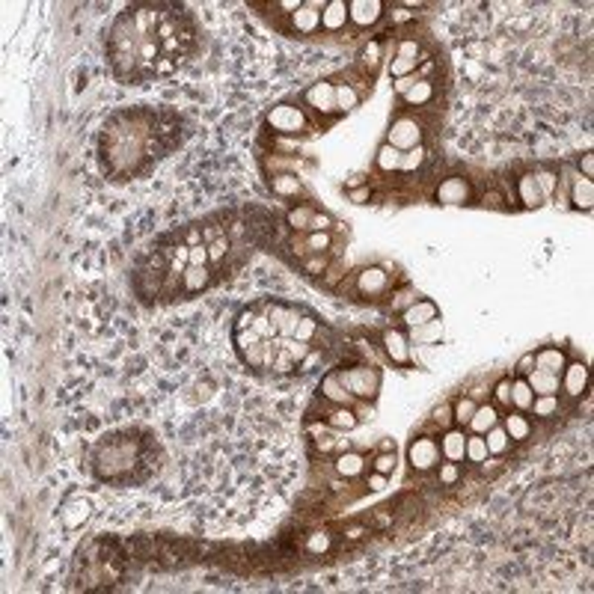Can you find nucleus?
Returning a JSON list of instances; mask_svg holds the SVG:
<instances>
[{
  "label": "nucleus",
  "mask_w": 594,
  "mask_h": 594,
  "mask_svg": "<svg viewBox=\"0 0 594 594\" xmlns=\"http://www.w3.org/2000/svg\"><path fill=\"white\" fill-rule=\"evenodd\" d=\"M369 488L372 491H384L386 488V476H384V472H374V476L369 479Z\"/></svg>",
  "instance_id": "4d7b16f0"
},
{
  "label": "nucleus",
  "mask_w": 594,
  "mask_h": 594,
  "mask_svg": "<svg viewBox=\"0 0 594 594\" xmlns=\"http://www.w3.org/2000/svg\"><path fill=\"white\" fill-rule=\"evenodd\" d=\"M345 21H348V4L345 0H330V4H324V9H321V27L324 30L336 33L345 27Z\"/></svg>",
  "instance_id": "6ab92c4d"
},
{
  "label": "nucleus",
  "mask_w": 594,
  "mask_h": 594,
  "mask_svg": "<svg viewBox=\"0 0 594 594\" xmlns=\"http://www.w3.org/2000/svg\"><path fill=\"white\" fill-rule=\"evenodd\" d=\"M472 434H488V431L493 425H499V410L493 407V404H484V407H476V413H472V419L467 422Z\"/></svg>",
  "instance_id": "393cba45"
},
{
  "label": "nucleus",
  "mask_w": 594,
  "mask_h": 594,
  "mask_svg": "<svg viewBox=\"0 0 594 594\" xmlns=\"http://www.w3.org/2000/svg\"><path fill=\"white\" fill-rule=\"evenodd\" d=\"M416 65H419V42H413V39H404L398 45V53L396 60L389 63V75L396 80L398 77H410L416 72Z\"/></svg>",
  "instance_id": "1a4fd4ad"
},
{
  "label": "nucleus",
  "mask_w": 594,
  "mask_h": 594,
  "mask_svg": "<svg viewBox=\"0 0 594 594\" xmlns=\"http://www.w3.org/2000/svg\"><path fill=\"white\" fill-rule=\"evenodd\" d=\"M362 469H366V457L357 452H345L336 457V472H339L342 479H357V476H362Z\"/></svg>",
  "instance_id": "bb28decb"
},
{
  "label": "nucleus",
  "mask_w": 594,
  "mask_h": 594,
  "mask_svg": "<svg viewBox=\"0 0 594 594\" xmlns=\"http://www.w3.org/2000/svg\"><path fill=\"white\" fill-rule=\"evenodd\" d=\"M532 366H535V354H526V357L517 362V374H523V377H526V374L532 372Z\"/></svg>",
  "instance_id": "603ef678"
},
{
  "label": "nucleus",
  "mask_w": 594,
  "mask_h": 594,
  "mask_svg": "<svg viewBox=\"0 0 594 594\" xmlns=\"http://www.w3.org/2000/svg\"><path fill=\"white\" fill-rule=\"evenodd\" d=\"M413 84H416V80H410V77H398L396 80V92H398V96H404V92H407Z\"/></svg>",
  "instance_id": "bf43d9fd"
},
{
  "label": "nucleus",
  "mask_w": 594,
  "mask_h": 594,
  "mask_svg": "<svg viewBox=\"0 0 594 594\" xmlns=\"http://www.w3.org/2000/svg\"><path fill=\"white\" fill-rule=\"evenodd\" d=\"M481 437H484V446H488V455H505L511 449V437L505 434L503 425H493L488 434H481Z\"/></svg>",
  "instance_id": "7c9ffc66"
},
{
  "label": "nucleus",
  "mask_w": 594,
  "mask_h": 594,
  "mask_svg": "<svg viewBox=\"0 0 594 594\" xmlns=\"http://www.w3.org/2000/svg\"><path fill=\"white\" fill-rule=\"evenodd\" d=\"M503 428H505V434L511 437V443H520V440H526L532 434V425H529V419H526L523 413H508Z\"/></svg>",
  "instance_id": "cd10ccee"
},
{
  "label": "nucleus",
  "mask_w": 594,
  "mask_h": 594,
  "mask_svg": "<svg viewBox=\"0 0 594 594\" xmlns=\"http://www.w3.org/2000/svg\"><path fill=\"white\" fill-rule=\"evenodd\" d=\"M434 419H437L440 425H449V422H452V407H437V410H434Z\"/></svg>",
  "instance_id": "6e6d98bb"
},
{
  "label": "nucleus",
  "mask_w": 594,
  "mask_h": 594,
  "mask_svg": "<svg viewBox=\"0 0 594 594\" xmlns=\"http://www.w3.org/2000/svg\"><path fill=\"white\" fill-rule=\"evenodd\" d=\"M484 206H493V208H499V194H496V191L484 194Z\"/></svg>",
  "instance_id": "e2e57ef3"
},
{
  "label": "nucleus",
  "mask_w": 594,
  "mask_h": 594,
  "mask_svg": "<svg viewBox=\"0 0 594 594\" xmlns=\"http://www.w3.org/2000/svg\"><path fill=\"white\" fill-rule=\"evenodd\" d=\"M457 479H461V469H457V464H455V461L440 464V481H443V484H455Z\"/></svg>",
  "instance_id": "de8ad7c7"
},
{
  "label": "nucleus",
  "mask_w": 594,
  "mask_h": 594,
  "mask_svg": "<svg viewBox=\"0 0 594 594\" xmlns=\"http://www.w3.org/2000/svg\"><path fill=\"white\" fill-rule=\"evenodd\" d=\"M381 15H384V4H377V0H350L348 4V21L357 27H372L381 21Z\"/></svg>",
  "instance_id": "f8f14e48"
},
{
  "label": "nucleus",
  "mask_w": 594,
  "mask_h": 594,
  "mask_svg": "<svg viewBox=\"0 0 594 594\" xmlns=\"http://www.w3.org/2000/svg\"><path fill=\"white\" fill-rule=\"evenodd\" d=\"M529 410H535V416H541V419H550V416L559 410V398L556 396H535Z\"/></svg>",
  "instance_id": "ea45409f"
},
{
  "label": "nucleus",
  "mask_w": 594,
  "mask_h": 594,
  "mask_svg": "<svg viewBox=\"0 0 594 594\" xmlns=\"http://www.w3.org/2000/svg\"><path fill=\"white\" fill-rule=\"evenodd\" d=\"M357 413L348 407V404H336V407H330L327 410V425L330 428H345V431H350V428H357Z\"/></svg>",
  "instance_id": "c85d7f7f"
},
{
  "label": "nucleus",
  "mask_w": 594,
  "mask_h": 594,
  "mask_svg": "<svg viewBox=\"0 0 594 594\" xmlns=\"http://www.w3.org/2000/svg\"><path fill=\"white\" fill-rule=\"evenodd\" d=\"M564 366H568V360H564V350L562 348H541L535 354V369H541V372L562 374Z\"/></svg>",
  "instance_id": "4be33fe9"
},
{
  "label": "nucleus",
  "mask_w": 594,
  "mask_h": 594,
  "mask_svg": "<svg viewBox=\"0 0 594 594\" xmlns=\"http://www.w3.org/2000/svg\"><path fill=\"white\" fill-rule=\"evenodd\" d=\"M369 196H372V191H369V187H360V191H354V194H350V199H354V202H360V206H362V202H366Z\"/></svg>",
  "instance_id": "052dcab7"
},
{
  "label": "nucleus",
  "mask_w": 594,
  "mask_h": 594,
  "mask_svg": "<svg viewBox=\"0 0 594 594\" xmlns=\"http://www.w3.org/2000/svg\"><path fill=\"white\" fill-rule=\"evenodd\" d=\"M579 170H583L586 179H591V175H594V158H591V155H583V158H579Z\"/></svg>",
  "instance_id": "864d4df0"
},
{
  "label": "nucleus",
  "mask_w": 594,
  "mask_h": 594,
  "mask_svg": "<svg viewBox=\"0 0 594 594\" xmlns=\"http://www.w3.org/2000/svg\"><path fill=\"white\" fill-rule=\"evenodd\" d=\"M312 217H315V211L309 208V206H297L294 211H289V226L294 229H303V232H309V226H312Z\"/></svg>",
  "instance_id": "e433bc0d"
},
{
  "label": "nucleus",
  "mask_w": 594,
  "mask_h": 594,
  "mask_svg": "<svg viewBox=\"0 0 594 594\" xmlns=\"http://www.w3.org/2000/svg\"><path fill=\"white\" fill-rule=\"evenodd\" d=\"M330 544H333V541H330L327 532H312V535L306 538V550L312 552V556H321V552H327Z\"/></svg>",
  "instance_id": "79ce46f5"
},
{
  "label": "nucleus",
  "mask_w": 594,
  "mask_h": 594,
  "mask_svg": "<svg viewBox=\"0 0 594 594\" xmlns=\"http://www.w3.org/2000/svg\"><path fill=\"white\" fill-rule=\"evenodd\" d=\"M137 464H140V443L131 437L104 440L96 449V469L101 479L119 481L122 476H131V469Z\"/></svg>",
  "instance_id": "7ed1b4c3"
},
{
  "label": "nucleus",
  "mask_w": 594,
  "mask_h": 594,
  "mask_svg": "<svg viewBox=\"0 0 594 594\" xmlns=\"http://www.w3.org/2000/svg\"><path fill=\"white\" fill-rule=\"evenodd\" d=\"M279 9H286V12H291V15H294V12L301 9V0H282Z\"/></svg>",
  "instance_id": "680f3d73"
},
{
  "label": "nucleus",
  "mask_w": 594,
  "mask_h": 594,
  "mask_svg": "<svg viewBox=\"0 0 594 594\" xmlns=\"http://www.w3.org/2000/svg\"><path fill=\"white\" fill-rule=\"evenodd\" d=\"M526 384L532 386V393L535 396H559V374H550V372H541V369H532L529 374H526Z\"/></svg>",
  "instance_id": "aec40b11"
},
{
  "label": "nucleus",
  "mask_w": 594,
  "mask_h": 594,
  "mask_svg": "<svg viewBox=\"0 0 594 594\" xmlns=\"http://www.w3.org/2000/svg\"><path fill=\"white\" fill-rule=\"evenodd\" d=\"M362 535H369L366 526H350V529H345V538H348V541H360Z\"/></svg>",
  "instance_id": "5fc2aeb1"
},
{
  "label": "nucleus",
  "mask_w": 594,
  "mask_h": 594,
  "mask_svg": "<svg viewBox=\"0 0 594 594\" xmlns=\"http://www.w3.org/2000/svg\"><path fill=\"white\" fill-rule=\"evenodd\" d=\"M422 164H425V148L416 146V148H410V152H401L398 170L401 172H416V170H422Z\"/></svg>",
  "instance_id": "4c0bfd02"
},
{
  "label": "nucleus",
  "mask_w": 594,
  "mask_h": 594,
  "mask_svg": "<svg viewBox=\"0 0 594 594\" xmlns=\"http://www.w3.org/2000/svg\"><path fill=\"white\" fill-rule=\"evenodd\" d=\"M464 457H467V461H472V464H481L484 457H488V446H484V437H481V434L467 437V452H464Z\"/></svg>",
  "instance_id": "58836bf2"
},
{
  "label": "nucleus",
  "mask_w": 594,
  "mask_h": 594,
  "mask_svg": "<svg viewBox=\"0 0 594 594\" xmlns=\"http://www.w3.org/2000/svg\"><path fill=\"white\" fill-rule=\"evenodd\" d=\"M493 398H496V404H503V407H511V381L508 377H503V381L496 384Z\"/></svg>",
  "instance_id": "49530a36"
},
{
  "label": "nucleus",
  "mask_w": 594,
  "mask_h": 594,
  "mask_svg": "<svg viewBox=\"0 0 594 594\" xmlns=\"http://www.w3.org/2000/svg\"><path fill=\"white\" fill-rule=\"evenodd\" d=\"M532 401H535L532 386L526 384V377H517V381L511 384V404H514L517 410H529V407H532Z\"/></svg>",
  "instance_id": "2f4dec72"
},
{
  "label": "nucleus",
  "mask_w": 594,
  "mask_h": 594,
  "mask_svg": "<svg viewBox=\"0 0 594 594\" xmlns=\"http://www.w3.org/2000/svg\"><path fill=\"white\" fill-rule=\"evenodd\" d=\"M374 164H377V170H384V172H396V170H398V164H401V152H398L396 146L384 143L381 148H377Z\"/></svg>",
  "instance_id": "473e14b6"
},
{
  "label": "nucleus",
  "mask_w": 594,
  "mask_h": 594,
  "mask_svg": "<svg viewBox=\"0 0 594 594\" xmlns=\"http://www.w3.org/2000/svg\"><path fill=\"white\" fill-rule=\"evenodd\" d=\"M464 452H467V437L464 431H446L443 440H440V455L446 461H464Z\"/></svg>",
  "instance_id": "412c9836"
},
{
  "label": "nucleus",
  "mask_w": 594,
  "mask_h": 594,
  "mask_svg": "<svg viewBox=\"0 0 594 594\" xmlns=\"http://www.w3.org/2000/svg\"><path fill=\"white\" fill-rule=\"evenodd\" d=\"M362 65H366L369 72H374L377 69V63H381V42H377V39H372V42L366 45V51H362Z\"/></svg>",
  "instance_id": "c03bdc74"
},
{
  "label": "nucleus",
  "mask_w": 594,
  "mask_h": 594,
  "mask_svg": "<svg viewBox=\"0 0 594 594\" xmlns=\"http://www.w3.org/2000/svg\"><path fill=\"white\" fill-rule=\"evenodd\" d=\"M267 128H274L277 134H286V137H294V134L306 131V116L294 104H277L267 110Z\"/></svg>",
  "instance_id": "39448f33"
},
{
  "label": "nucleus",
  "mask_w": 594,
  "mask_h": 594,
  "mask_svg": "<svg viewBox=\"0 0 594 594\" xmlns=\"http://www.w3.org/2000/svg\"><path fill=\"white\" fill-rule=\"evenodd\" d=\"M452 419L457 422V425H467L469 419H472V413H476V401L472 398H457L455 401V407H452Z\"/></svg>",
  "instance_id": "a19ab883"
},
{
  "label": "nucleus",
  "mask_w": 594,
  "mask_h": 594,
  "mask_svg": "<svg viewBox=\"0 0 594 594\" xmlns=\"http://www.w3.org/2000/svg\"><path fill=\"white\" fill-rule=\"evenodd\" d=\"M407 457H410V464L416 472H428V469H434L440 464V446L437 440H431V437H416L410 443V449H407Z\"/></svg>",
  "instance_id": "0eeeda50"
},
{
  "label": "nucleus",
  "mask_w": 594,
  "mask_h": 594,
  "mask_svg": "<svg viewBox=\"0 0 594 594\" xmlns=\"http://www.w3.org/2000/svg\"><path fill=\"white\" fill-rule=\"evenodd\" d=\"M381 345H384V354L393 360L396 366H407L410 362V345H407V336H404L401 330H384Z\"/></svg>",
  "instance_id": "ddd939ff"
},
{
  "label": "nucleus",
  "mask_w": 594,
  "mask_h": 594,
  "mask_svg": "<svg viewBox=\"0 0 594 594\" xmlns=\"http://www.w3.org/2000/svg\"><path fill=\"white\" fill-rule=\"evenodd\" d=\"M401 318H404L407 327H422V324L437 321V306L431 303V301H413L407 309H404Z\"/></svg>",
  "instance_id": "a211bd4d"
},
{
  "label": "nucleus",
  "mask_w": 594,
  "mask_h": 594,
  "mask_svg": "<svg viewBox=\"0 0 594 594\" xmlns=\"http://www.w3.org/2000/svg\"><path fill=\"white\" fill-rule=\"evenodd\" d=\"M517 194H520V202H523L526 208H538V206L544 202L541 187H538V182H535V172L520 175V182H517Z\"/></svg>",
  "instance_id": "b1692460"
},
{
  "label": "nucleus",
  "mask_w": 594,
  "mask_h": 594,
  "mask_svg": "<svg viewBox=\"0 0 594 594\" xmlns=\"http://www.w3.org/2000/svg\"><path fill=\"white\" fill-rule=\"evenodd\" d=\"M336 374H339V381L350 393V398H374L377 389H381V374L372 366H348Z\"/></svg>",
  "instance_id": "20e7f679"
},
{
  "label": "nucleus",
  "mask_w": 594,
  "mask_h": 594,
  "mask_svg": "<svg viewBox=\"0 0 594 594\" xmlns=\"http://www.w3.org/2000/svg\"><path fill=\"white\" fill-rule=\"evenodd\" d=\"M404 104H410V107H422L428 104L431 99H434V87H431V80H416V84L404 92Z\"/></svg>",
  "instance_id": "c756f323"
},
{
  "label": "nucleus",
  "mask_w": 594,
  "mask_h": 594,
  "mask_svg": "<svg viewBox=\"0 0 594 594\" xmlns=\"http://www.w3.org/2000/svg\"><path fill=\"white\" fill-rule=\"evenodd\" d=\"M321 9H324V4H318V0L315 4H301V9L291 15L294 30L297 33H315L321 27Z\"/></svg>",
  "instance_id": "2eb2a0df"
},
{
  "label": "nucleus",
  "mask_w": 594,
  "mask_h": 594,
  "mask_svg": "<svg viewBox=\"0 0 594 594\" xmlns=\"http://www.w3.org/2000/svg\"><path fill=\"white\" fill-rule=\"evenodd\" d=\"M191 265H208V247L206 244L191 247Z\"/></svg>",
  "instance_id": "3c124183"
},
{
  "label": "nucleus",
  "mask_w": 594,
  "mask_h": 594,
  "mask_svg": "<svg viewBox=\"0 0 594 594\" xmlns=\"http://www.w3.org/2000/svg\"><path fill=\"white\" fill-rule=\"evenodd\" d=\"M303 244H306V253L321 255L324 250L330 247V232H309V238L303 241Z\"/></svg>",
  "instance_id": "37998d69"
},
{
  "label": "nucleus",
  "mask_w": 594,
  "mask_h": 594,
  "mask_svg": "<svg viewBox=\"0 0 594 594\" xmlns=\"http://www.w3.org/2000/svg\"><path fill=\"white\" fill-rule=\"evenodd\" d=\"M318 330L315 315L282 301H265L238 315L235 345L250 369L289 374L312 357Z\"/></svg>",
  "instance_id": "f03ea898"
},
{
  "label": "nucleus",
  "mask_w": 594,
  "mask_h": 594,
  "mask_svg": "<svg viewBox=\"0 0 594 594\" xmlns=\"http://www.w3.org/2000/svg\"><path fill=\"white\" fill-rule=\"evenodd\" d=\"M389 146H396L398 152H410V148L422 146V125L416 122L413 116H398L393 125H389Z\"/></svg>",
  "instance_id": "423d86ee"
},
{
  "label": "nucleus",
  "mask_w": 594,
  "mask_h": 594,
  "mask_svg": "<svg viewBox=\"0 0 594 594\" xmlns=\"http://www.w3.org/2000/svg\"><path fill=\"white\" fill-rule=\"evenodd\" d=\"M318 396H321V398H327V401H333V404H348V401H354V398H350L348 389L342 386V381H339V374H336V372H330V374L321 381Z\"/></svg>",
  "instance_id": "5701e85b"
},
{
  "label": "nucleus",
  "mask_w": 594,
  "mask_h": 594,
  "mask_svg": "<svg viewBox=\"0 0 594 594\" xmlns=\"http://www.w3.org/2000/svg\"><path fill=\"white\" fill-rule=\"evenodd\" d=\"M469 196H472V187H469V182L464 179V175L443 179L437 184V191H434V199L440 202V206H464V202H469Z\"/></svg>",
  "instance_id": "6e6552de"
},
{
  "label": "nucleus",
  "mask_w": 594,
  "mask_h": 594,
  "mask_svg": "<svg viewBox=\"0 0 594 594\" xmlns=\"http://www.w3.org/2000/svg\"><path fill=\"white\" fill-rule=\"evenodd\" d=\"M211 286V271L208 265H187L184 274H182V291L184 294H196L202 289Z\"/></svg>",
  "instance_id": "f3484780"
},
{
  "label": "nucleus",
  "mask_w": 594,
  "mask_h": 594,
  "mask_svg": "<svg viewBox=\"0 0 594 594\" xmlns=\"http://www.w3.org/2000/svg\"><path fill=\"white\" fill-rule=\"evenodd\" d=\"M324 265H327V262H324L321 255H315V259L306 262V271H309V274H318V271H324Z\"/></svg>",
  "instance_id": "13d9d810"
},
{
  "label": "nucleus",
  "mask_w": 594,
  "mask_h": 594,
  "mask_svg": "<svg viewBox=\"0 0 594 594\" xmlns=\"http://www.w3.org/2000/svg\"><path fill=\"white\" fill-rule=\"evenodd\" d=\"M389 286V277L384 267H366V271L357 274V291L366 294V297H374V294H384Z\"/></svg>",
  "instance_id": "4468645a"
},
{
  "label": "nucleus",
  "mask_w": 594,
  "mask_h": 594,
  "mask_svg": "<svg viewBox=\"0 0 594 594\" xmlns=\"http://www.w3.org/2000/svg\"><path fill=\"white\" fill-rule=\"evenodd\" d=\"M87 517H89V503L84 496H75V499H69V503L60 508V520H63L65 529H77V526H84Z\"/></svg>",
  "instance_id": "dca6fc26"
},
{
  "label": "nucleus",
  "mask_w": 594,
  "mask_h": 594,
  "mask_svg": "<svg viewBox=\"0 0 594 594\" xmlns=\"http://www.w3.org/2000/svg\"><path fill=\"white\" fill-rule=\"evenodd\" d=\"M562 393L568 398H583V393H588V369L583 362H568V366H564Z\"/></svg>",
  "instance_id": "9b49d317"
},
{
  "label": "nucleus",
  "mask_w": 594,
  "mask_h": 594,
  "mask_svg": "<svg viewBox=\"0 0 594 594\" xmlns=\"http://www.w3.org/2000/svg\"><path fill=\"white\" fill-rule=\"evenodd\" d=\"M182 241H184L187 247H199V244H202V226H187Z\"/></svg>",
  "instance_id": "09e8293b"
},
{
  "label": "nucleus",
  "mask_w": 594,
  "mask_h": 594,
  "mask_svg": "<svg viewBox=\"0 0 594 594\" xmlns=\"http://www.w3.org/2000/svg\"><path fill=\"white\" fill-rule=\"evenodd\" d=\"M389 21H393V24H407V21H413V12L407 6H396L393 12H389Z\"/></svg>",
  "instance_id": "8fccbe9b"
},
{
  "label": "nucleus",
  "mask_w": 594,
  "mask_h": 594,
  "mask_svg": "<svg viewBox=\"0 0 594 594\" xmlns=\"http://www.w3.org/2000/svg\"><path fill=\"white\" fill-rule=\"evenodd\" d=\"M396 469V452H381L374 457V472H384V476H389V472Z\"/></svg>",
  "instance_id": "a18cd8bd"
},
{
  "label": "nucleus",
  "mask_w": 594,
  "mask_h": 594,
  "mask_svg": "<svg viewBox=\"0 0 594 594\" xmlns=\"http://www.w3.org/2000/svg\"><path fill=\"white\" fill-rule=\"evenodd\" d=\"M206 247H208V265L220 267V265H223V259L229 255V250H232V241H229V235H223V238L211 241V244H206Z\"/></svg>",
  "instance_id": "f704fd0d"
},
{
  "label": "nucleus",
  "mask_w": 594,
  "mask_h": 594,
  "mask_svg": "<svg viewBox=\"0 0 594 594\" xmlns=\"http://www.w3.org/2000/svg\"><path fill=\"white\" fill-rule=\"evenodd\" d=\"M571 202H574V208H579V211H591V206H594V184H591V179L579 175V179L574 182Z\"/></svg>",
  "instance_id": "a878e982"
},
{
  "label": "nucleus",
  "mask_w": 594,
  "mask_h": 594,
  "mask_svg": "<svg viewBox=\"0 0 594 594\" xmlns=\"http://www.w3.org/2000/svg\"><path fill=\"white\" fill-rule=\"evenodd\" d=\"M196 33L182 6L172 4H137L128 6L110 27L107 53L113 72L125 84L146 77H164L194 51Z\"/></svg>",
  "instance_id": "f257e3e1"
},
{
  "label": "nucleus",
  "mask_w": 594,
  "mask_h": 594,
  "mask_svg": "<svg viewBox=\"0 0 594 594\" xmlns=\"http://www.w3.org/2000/svg\"><path fill=\"white\" fill-rule=\"evenodd\" d=\"M271 187H274V194H279V196H297L301 194V179L297 175H274L271 179Z\"/></svg>",
  "instance_id": "72a5a7b5"
},
{
  "label": "nucleus",
  "mask_w": 594,
  "mask_h": 594,
  "mask_svg": "<svg viewBox=\"0 0 594 594\" xmlns=\"http://www.w3.org/2000/svg\"><path fill=\"white\" fill-rule=\"evenodd\" d=\"M336 104H339V110H354L360 104V92L350 84H336Z\"/></svg>",
  "instance_id": "c9c22d12"
},
{
  "label": "nucleus",
  "mask_w": 594,
  "mask_h": 594,
  "mask_svg": "<svg viewBox=\"0 0 594 594\" xmlns=\"http://www.w3.org/2000/svg\"><path fill=\"white\" fill-rule=\"evenodd\" d=\"M306 104L315 107V110L324 113V116L336 113V110H339V104H336V84H330V80L312 84V87L306 89Z\"/></svg>",
  "instance_id": "9d476101"
}]
</instances>
